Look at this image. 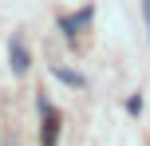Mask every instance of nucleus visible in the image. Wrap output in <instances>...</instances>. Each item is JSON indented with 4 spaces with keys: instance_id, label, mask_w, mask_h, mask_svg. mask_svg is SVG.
I'll list each match as a JSON object with an SVG mask.
<instances>
[{
    "instance_id": "f257e3e1",
    "label": "nucleus",
    "mask_w": 150,
    "mask_h": 146,
    "mask_svg": "<svg viewBox=\"0 0 150 146\" xmlns=\"http://www.w3.org/2000/svg\"><path fill=\"white\" fill-rule=\"evenodd\" d=\"M8 67H12V75H28V67H32V51H28V44H24L20 36H12L8 39Z\"/></svg>"
},
{
    "instance_id": "f03ea898",
    "label": "nucleus",
    "mask_w": 150,
    "mask_h": 146,
    "mask_svg": "<svg viewBox=\"0 0 150 146\" xmlns=\"http://www.w3.org/2000/svg\"><path fill=\"white\" fill-rule=\"evenodd\" d=\"M91 20H95V4L79 8V12H71V16H59V32H63L67 39H75V36H79V32L87 28Z\"/></svg>"
},
{
    "instance_id": "7ed1b4c3",
    "label": "nucleus",
    "mask_w": 150,
    "mask_h": 146,
    "mask_svg": "<svg viewBox=\"0 0 150 146\" xmlns=\"http://www.w3.org/2000/svg\"><path fill=\"white\" fill-rule=\"evenodd\" d=\"M52 75L59 79V83H67V87H83V83H87V79H83L79 71H67V67H59V63L52 67Z\"/></svg>"
},
{
    "instance_id": "20e7f679",
    "label": "nucleus",
    "mask_w": 150,
    "mask_h": 146,
    "mask_svg": "<svg viewBox=\"0 0 150 146\" xmlns=\"http://www.w3.org/2000/svg\"><path fill=\"white\" fill-rule=\"evenodd\" d=\"M142 20H146V28H150V0H142Z\"/></svg>"
}]
</instances>
